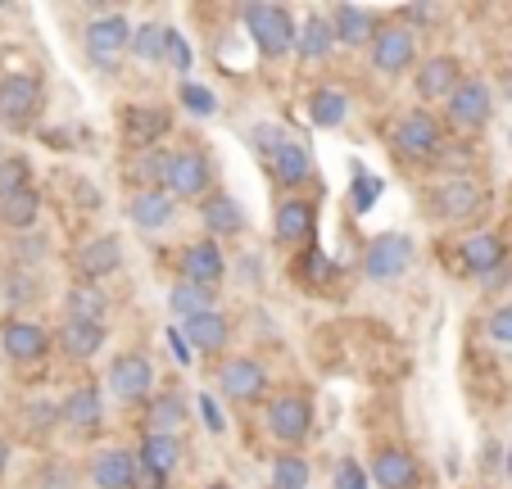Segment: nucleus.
<instances>
[{"mask_svg": "<svg viewBox=\"0 0 512 489\" xmlns=\"http://www.w3.org/2000/svg\"><path fill=\"white\" fill-rule=\"evenodd\" d=\"M245 28H250V41L259 46L263 59L290 55L295 41H300V28H295L290 10H281V5H250L245 10Z\"/></svg>", "mask_w": 512, "mask_h": 489, "instance_id": "obj_1", "label": "nucleus"}, {"mask_svg": "<svg viewBox=\"0 0 512 489\" xmlns=\"http://www.w3.org/2000/svg\"><path fill=\"white\" fill-rule=\"evenodd\" d=\"M390 145H395V154H404V159L413 163H431L440 159V150H445V127L435 123L426 109H413V114H404L395 123V132H390Z\"/></svg>", "mask_w": 512, "mask_h": 489, "instance_id": "obj_2", "label": "nucleus"}, {"mask_svg": "<svg viewBox=\"0 0 512 489\" xmlns=\"http://www.w3.org/2000/svg\"><path fill=\"white\" fill-rule=\"evenodd\" d=\"M132 32H136V28H132V23H127L118 10L96 14V19L87 23V32H82V46H87L91 64H96V68H109V73H114V68H118V55L132 46Z\"/></svg>", "mask_w": 512, "mask_h": 489, "instance_id": "obj_3", "label": "nucleus"}, {"mask_svg": "<svg viewBox=\"0 0 512 489\" xmlns=\"http://www.w3.org/2000/svg\"><path fill=\"white\" fill-rule=\"evenodd\" d=\"M209 186H213V163L200 145H182V150L168 154V186L177 200H209Z\"/></svg>", "mask_w": 512, "mask_h": 489, "instance_id": "obj_4", "label": "nucleus"}, {"mask_svg": "<svg viewBox=\"0 0 512 489\" xmlns=\"http://www.w3.org/2000/svg\"><path fill=\"white\" fill-rule=\"evenodd\" d=\"M268 435L277 444H286V449H295V444H304L313 435V403L309 394H277V399L268 403Z\"/></svg>", "mask_w": 512, "mask_h": 489, "instance_id": "obj_5", "label": "nucleus"}, {"mask_svg": "<svg viewBox=\"0 0 512 489\" xmlns=\"http://www.w3.org/2000/svg\"><path fill=\"white\" fill-rule=\"evenodd\" d=\"M413 268V240L399 236V231H381L368 240L363 250V277L368 281H399Z\"/></svg>", "mask_w": 512, "mask_h": 489, "instance_id": "obj_6", "label": "nucleus"}, {"mask_svg": "<svg viewBox=\"0 0 512 489\" xmlns=\"http://www.w3.org/2000/svg\"><path fill=\"white\" fill-rule=\"evenodd\" d=\"M417 59V41H413V28L408 23H386V28H377V37H372V68L386 77H399L404 68H413Z\"/></svg>", "mask_w": 512, "mask_h": 489, "instance_id": "obj_7", "label": "nucleus"}, {"mask_svg": "<svg viewBox=\"0 0 512 489\" xmlns=\"http://www.w3.org/2000/svg\"><path fill=\"white\" fill-rule=\"evenodd\" d=\"M445 114H449V123L463 127V132H481V127L490 123V114H494L490 87H485L481 77H463V87L445 100Z\"/></svg>", "mask_w": 512, "mask_h": 489, "instance_id": "obj_8", "label": "nucleus"}, {"mask_svg": "<svg viewBox=\"0 0 512 489\" xmlns=\"http://www.w3.org/2000/svg\"><path fill=\"white\" fill-rule=\"evenodd\" d=\"M109 390L118 394L123 403H150V390H155V363L145 354H136V349H127V354L114 358V367H109Z\"/></svg>", "mask_w": 512, "mask_h": 489, "instance_id": "obj_9", "label": "nucleus"}, {"mask_svg": "<svg viewBox=\"0 0 512 489\" xmlns=\"http://www.w3.org/2000/svg\"><path fill=\"white\" fill-rule=\"evenodd\" d=\"M0 345H5V358H14L19 367L41 363L50 354V336L41 322H28V317H10L0 326Z\"/></svg>", "mask_w": 512, "mask_h": 489, "instance_id": "obj_10", "label": "nucleus"}, {"mask_svg": "<svg viewBox=\"0 0 512 489\" xmlns=\"http://www.w3.org/2000/svg\"><path fill=\"white\" fill-rule=\"evenodd\" d=\"M41 109V82L32 73H10L0 77V118L14 127L32 123Z\"/></svg>", "mask_w": 512, "mask_h": 489, "instance_id": "obj_11", "label": "nucleus"}, {"mask_svg": "<svg viewBox=\"0 0 512 489\" xmlns=\"http://www.w3.org/2000/svg\"><path fill=\"white\" fill-rule=\"evenodd\" d=\"M458 254H463V272L467 277H499L503 263H508V240L494 236V231H481V236H467L463 245H458Z\"/></svg>", "mask_w": 512, "mask_h": 489, "instance_id": "obj_12", "label": "nucleus"}, {"mask_svg": "<svg viewBox=\"0 0 512 489\" xmlns=\"http://www.w3.org/2000/svg\"><path fill=\"white\" fill-rule=\"evenodd\" d=\"M431 204L440 209V218H449V222H467V218H476V213H481L485 191L472 182V177H449V182L435 186Z\"/></svg>", "mask_w": 512, "mask_h": 489, "instance_id": "obj_13", "label": "nucleus"}, {"mask_svg": "<svg viewBox=\"0 0 512 489\" xmlns=\"http://www.w3.org/2000/svg\"><path fill=\"white\" fill-rule=\"evenodd\" d=\"M227 277V254L218 240H195L182 250V281H195V286L218 290V281Z\"/></svg>", "mask_w": 512, "mask_h": 489, "instance_id": "obj_14", "label": "nucleus"}, {"mask_svg": "<svg viewBox=\"0 0 512 489\" xmlns=\"http://www.w3.org/2000/svg\"><path fill=\"white\" fill-rule=\"evenodd\" d=\"M313 227H318V209H313L309 200H281L277 204V222H272V236H277V245H304L309 250L313 245Z\"/></svg>", "mask_w": 512, "mask_h": 489, "instance_id": "obj_15", "label": "nucleus"}, {"mask_svg": "<svg viewBox=\"0 0 512 489\" xmlns=\"http://www.w3.org/2000/svg\"><path fill=\"white\" fill-rule=\"evenodd\" d=\"M218 385H223L227 399L250 403L268 390V372H263L259 358H227V363L218 367Z\"/></svg>", "mask_w": 512, "mask_h": 489, "instance_id": "obj_16", "label": "nucleus"}, {"mask_svg": "<svg viewBox=\"0 0 512 489\" xmlns=\"http://www.w3.org/2000/svg\"><path fill=\"white\" fill-rule=\"evenodd\" d=\"M173 127V114L164 105H127L123 109V141L132 150H150Z\"/></svg>", "mask_w": 512, "mask_h": 489, "instance_id": "obj_17", "label": "nucleus"}, {"mask_svg": "<svg viewBox=\"0 0 512 489\" xmlns=\"http://www.w3.org/2000/svg\"><path fill=\"white\" fill-rule=\"evenodd\" d=\"M368 471H372V480H377L381 489H417V480H422L417 458L408 449H395V444L377 449V458H372Z\"/></svg>", "mask_w": 512, "mask_h": 489, "instance_id": "obj_18", "label": "nucleus"}, {"mask_svg": "<svg viewBox=\"0 0 512 489\" xmlns=\"http://www.w3.org/2000/svg\"><path fill=\"white\" fill-rule=\"evenodd\" d=\"M73 263H78L82 281H105L109 272L123 268V240L118 236H91L87 245L73 254Z\"/></svg>", "mask_w": 512, "mask_h": 489, "instance_id": "obj_19", "label": "nucleus"}, {"mask_svg": "<svg viewBox=\"0 0 512 489\" xmlns=\"http://www.w3.org/2000/svg\"><path fill=\"white\" fill-rule=\"evenodd\" d=\"M463 87V64L454 55H431L417 68V96L422 100H449Z\"/></svg>", "mask_w": 512, "mask_h": 489, "instance_id": "obj_20", "label": "nucleus"}, {"mask_svg": "<svg viewBox=\"0 0 512 489\" xmlns=\"http://www.w3.org/2000/svg\"><path fill=\"white\" fill-rule=\"evenodd\" d=\"M59 417H64L68 431L96 435V431H100V422H105V408H100L96 385H78V390H68V394H64V403H59Z\"/></svg>", "mask_w": 512, "mask_h": 489, "instance_id": "obj_21", "label": "nucleus"}, {"mask_svg": "<svg viewBox=\"0 0 512 489\" xmlns=\"http://www.w3.org/2000/svg\"><path fill=\"white\" fill-rule=\"evenodd\" d=\"M127 218L136 222L141 231H164L168 222L177 218V195L173 191H136L132 200H127Z\"/></svg>", "mask_w": 512, "mask_h": 489, "instance_id": "obj_22", "label": "nucleus"}, {"mask_svg": "<svg viewBox=\"0 0 512 489\" xmlns=\"http://www.w3.org/2000/svg\"><path fill=\"white\" fill-rule=\"evenodd\" d=\"M268 173L277 177L281 186H304L313 177V154L309 145L300 141V136H286V141L277 145V154L268 159Z\"/></svg>", "mask_w": 512, "mask_h": 489, "instance_id": "obj_23", "label": "nucleus"}, {"mask_svg": "<svg viewBox=\"0 0 512 489\" xmlns=\"http://www.w3.org/2000/svg\"><path fill=\"white\" fill-rule=\"evenodd\" d=\"M136 453L127 449H105L91 458V480H96V489H132L136 485Z\"/></svg>", "mask_w": 512, "mask_h": 489, "instance_id": "obj_24", "label": "nucleus"}, {"mask_svg": "<svg viewBox=\"0 0 512 489\" xmlns=\"http://www.w3.org/2000/svg\"><path fill=\"white\" fill-rule=\"evenodd\" d=\"M109 331L105 326H91V322H64L59 326V349H64L68 363H91V358L105 349Z\"/></svg>", "mask_w": 512, "mask_h": 489, "instance_id": "obj_25", "label": "nucleus"}, {"mask_svg": "<svg viewBox=\"0 0 512 489\" xmlns=\"http://www.w3.org/2000/svg\"><path fill=\"white\" fill-rule=\"evenodd\" d=\"M200 218H204V227H209V240H218V245H223L227 236H241L245 231V209L232 195H209Z\"/></svg>", "mask_w": 512, "mask_h": 489, "instance_id": "obj_26", "label": "nucleus"}, {"mask_svg": "<svg viewBox=\"0 0 512 489\" xmlns=\"http://www.w3.org/2000/svg\"><path fill=\"white\" fill-rule=\"evenodd\" d=\"M64 308H68V322L105 326V317H109V295L96 286V281H78V286H68Z\"/></svg>", "mask_w": 512, "mask_h": 489, "instance_id": "obj_27", "label": "nucleus"}, {"mask_svg": "<svg viewBox=\"0 0 512 489\" xmlns=\"http://www.w3.org/2000/svg\"><path fill=\"white\" fill-rule=\"evenodd\" d=\"M145 426L150 435H177L186 426V399L177 390H159L145 403Z\"/></svg>", "mask_w": 512, "mask_h": 489, "instance_id": "obj_28", "label": "nucleus"}, {"mask_svg": "<svg viewBox=\"0 0 512 489\" xmlns=\"http://www.w3.org/2000/svg\"><path fill=\"white\" fill-rule=\"evenodd\" d=\"M182 336L191 340L195 349H204V354H223L232 326H227L223 313H200V317H186L182 322Z\"/></svg>", "mask_w": 512, "mask_h": 489, "instance_id": "obj_29", "label": "nucleus"}, {"mask_svg": "<svg viewBox=\"0 0 512 489\" xmlns=\"http://www.w3.org/2000/svg\"><path fill=\"white\" fill-rule=\"evenodd\" d=\"M127 177H132L136 191H159V186H168V154L159 150V145H150V150H132V159H127Z\"/></svg>", "mask_w": 512, "mask_h": 489, "instance_id": "obj_30", "label": "nucleus"}, {"mask_svg": "<svg viewBox=\"0 0 512 489\" xmlns=\"http://www.w3.org/2000/svg\"><path fill=\"white\" fill-rule=\"evenodd\" d=\"M331 32H336V41H345V46H363V41L377 37L372 10H363V5H336V10H331Z\"/></svg>", "mask_w": 512, "mask_h": 489, "instance_id": "obj_31", "label": "nucleus"}, {"mask_svg": "<svg viewBox=\"0 0 512 489\" xmlns=\"http://www.w3.org/2000/svg\"><path fill=\"white\" fill-rule=\"evenodd\" d=\"M136 462L141 467H155L159 476H173L182 467V440L177 435H145L141 449H136Z\"/></svg>", "mask_w": 512, "mask_h": 489, "instance_id": "obj_32", "label": "nucleus"}, {"mask_svg": "<svg viewBox=\"0 0 512 489\" xmlns=\"http://www.w3.org/2000/svg\"><path fill=\"white\" fill-rule=\"evenodd\" d=\"M168 41H173V28L168 23H141V28L132 32V55L141 59V64H168Z\"/></svg>", "mask_w": 512, "mask_h": 489, "instance_id": "obj_33", "label": "nucleus"}, {"mask_svg": "<svg viewBox=\"0 0 512 489\" xmlns=\"http://www.w3.org/2000/svg\"><path fill=\"white\" fill-rule=\"evenodd\" d=\"M37 218H41V195H37V186H28V191L10 195V200H0V222H5L10 231H32V227H37Z\"/></svg>", "mask_w": 512, "mask_h": 489, "instance_id": "obj_34", "label": "nucleus"}, {"mask_svg": "<svg viewBox=\"0 0 512 489\" xmlns=\"http://www.w3.org/2000/svg\"><path fill=\"white\" fill-rule=\"evenodd\" d=\"M213 299H218V290L209 286H195V281H177L173 290H168V308H173L177 317H200V313H213Z\"/></svg>", "mask_w": 512, "mask_h": 489, "instance_id": "obj_35", "label": "nucleus"}, {"mask_svg": "<svg viewBox=\"0 0 512 489\" xmlns=\"http://www.w3.org/2000/svg\"><path fill=\"white\" fill-rule=\"evenodd\" d=\"M331 46H336V32H331V19H322V14H313V19L300 28V41H295V50H300V59H309V64H318V59H327V55H331Z\"/></svg>", "mask_w": 512, "mask_h": 489, "instance_id": "obj_36", "label": "nucleus"}, {"mask_svg": "<svg viewBox=\"0 0 512 489\" xmlns=\"http://www.w3.org/2000/svg\"><path fill=\"white\" fill-rule=\"evenodd\" d=\"M345 114H349V96H345V91H336V87L313 91V100H309L313 127H340V123H345Z\"/></svg>", "mask_w": 512, "mask_h": 489, "instance_id": "obj_37", "label": "nucleus"}, {"mask_svg": "<svg viewBox=\"0 0 512 489\" xmlns=\"http://www.w3.org/2000/svg\"><path fill=\"white\" fill-rule=\"evenodd\" d=\"M272 489H309V458L304 453H281L268 471Z\"/></svg>", "mask_w": 512, "mask_h": 489, "instance_id": "obj_38", "label": "nucleus"}, {"mask_svg": "<svg viewBox=\"0 0 512 489\" xmlns=\"http://www.w3.org/2000/svg\"><path fill=\"white\" fill-rule=\"evenodd\" d=\"M300 281L309 290H327L331 281H336V259H331L327 250H318V245H309V250L300 254Z\"/></svg>", "mask_w": 512, "mask_h": 489, "instance_id": "obj_39", "label": "nucleus"}, {"mask_svg": "<svg viewBox=\"0 0 512 489\" xmlns=\"http://www.w3.org/2000/svg\"><path fill=\"white\" fill-rule=\"evenodd\" d=\"M32 186V163L23 154H10V159H0V200H10V195L28 191Z\"/></svg>", "mask_w": 512, "mask_h": 489, "instance_id": "obj_40", "label": "nucleus"}, {"mask_svg": "<svg viewBox=\"0 0 512 489\" xmlns=\"http://www.w3.org/2000/svg\"><path fill=\"white\" fill-rule=\"evenodd\" d=\"M381 200V177L368 168H354V186H349V209L354 213H372V204Z\"/></svg>", "mask_w": 512, "mask_h": 489, "instance_id": "obj_41", "label": "nucleus"}, {"mask_svg": "<svg viewBox=\"0 0 512 489\" xmlns=\"http://www.w3.org/2000/svg\"><path fill=\"white\" fill-rule=\"evenodd\" d=\"M182 109L195 118H213L218 114V96L209 87H200V82H182Z\"/></svg>", "mask_w": 512, "mask_h": 489, "instance_id": "obj_42", "label": "nucleus"}, {"mask_svg": "<svg viewBox=\"0 0 512 489\" xmlns=\"http://www.w3.org/2000/svg\"><path fill=\"white\" fill-rule=\"evenodd\" d=\"M286 127H281V123H254V132H250V145H254V150H259V159L263 163H268L272 159V154H277V145L281 141H286Z\"/></svg>", "mask_w": 512, "mask_h": 489, "instance_id": "obj_43", "label": "nucleus"}, {"mask_svg": "<svg viewBox=\"0 0 512 489\" xmlns=\"http://www.w3.org/2000/svg\"><path fill=\"white\" fill-rule=\"evenodd\" d=\"M472 159H476V154H472V141H458V145H445L435 163H440V168H449V177H467L463 168H472Z\"/></svg>", "mask_w": 512, "mask_h": 489, "instance_id": "obj_44", "label": "nucleus"}, {"mask_svg": "<svg viewBox=\"0 0 512 489\" xmlns=\"http://www.w3.org/2000/svg\"><path fill=\"white\" fill-rule=\"evenodd\" d=\"M336 489H372V471H363V462L354 458L336 462Z\"/></svg>", "mask_w": 512, "mask_h": 489, "instance_id": "obj_45", "label": "nucleus"}, {"mask_svg": "<svg viewBox=\"0 0 512 489\" xmlns=\"http://www.w3.org/2000/svg\"><path fill=\"white\" fill-rule=\"evenodd\" d=\"M191 64H195V55H191V46H186V37L182 32H173V41H168V68H173L177 77H186L191 73Z\"/></svg>", "mask_w": 512, "mask_h": 489, "instance_id": "obj_46", "label": "nucleus"}, {"mask_svg": "<svg viewBox=\"0 0 512 489\" xmlns=\"http://www.w3.org/2000/svg\"><path fill=\"white\" fill-rule=\"evenodd\" d=\"M485 331H490V340H499V345H512V304L494 308L490 322H485Z\"/></svg>", "mask_w": 512, "mask_h": 489, "instance_id": "obj_47", "label": "nucleus"}, {"mask_svg": "<svg viewBox=\"0 0 512 489\" xmlns=\"http://www.w3.org/2000/svg\"><path fill=\"white\" fill-rule=\"evenodd\" d=\"M28 422L37 426V435H46L55 422H64V417H59V403H32V408H28Z\"/></svg>", "mask_w": 512, "mask_h": 489, "instance_id": "obj_48", "label": "nucleus"}, {"mask_svg": "<svg viewBox=\"0 0 512 489\" xmlns=\"http://www.w3.org/2000/svg\"><path fill=\"white\" fill-rule=\"evenodd\" d=\"M164 340H168V349H173V354H177V358H173L177 367H191V363H195V358H191V349H195V345L182 336V331H177V326H168V331H164Z\"/></svg>", "mask_w": 512, "mask_h": 489, "instance_id": "obj_49", "label": "nucleus"}, {"mask_svg": "<svg viewBox=\"0 0 512 489\" xmlns=\"http://www.w3.org/2000/svg\"><path fill=\"white\" fill-rule=\"evenodd\" d=\"M200 417H204V426H209L213 435L227 431V417H223V408L213 403V394H200Z\"/></svg>", "mask_w": 512, "mask_h": 489, "instance_id": "obj_50", "label": "nucleus"}, {"mask_svg": "<svg viewBox=\"0 0 512 489\" xmlns=\"http://www.w3.org/2000/svg\"><path fill=\"white\" fill-rule=\"evenodd\" d=\"M435 19H440L435 5H404V14H399V23H435Z\"/></svg>", "mask_w": 512, "mask_h": 489, "instance_id": "obj_51", "label": "nucleus"}, {"mask_svg": "<svg viewBox=\"0 0 512 489\" xmlns=\"http://www.w3.org/2000/svg\"><path fill=\"white\" fill-rule=\"evenodd\" d=\"M168 476H159L155 467H136V485L132 489H164Z\"/></svg>", "mask_w": 512, "mask_h": 489, "instance_id": "obj_52", "label": "nucleus"}, {"mask_svg": "<svg viewBox=\"0 0 512 489\" xmlns=\"http://www.w3.org/2000/svg\"><path fill=\"white\" fill-rule=\"evenodd\" d=\"M41 254H46V240H19V259H23V263L41 259Z\"/></svg>", "mask_w": 512, "mask_h": 489, "instance_id": "obj_53", "label": "nucleus"}, {"mask_svg": "<svg viewBox=\"0 0 512 489\" xmlns=\"http://www.w3.org/2000/svg\"><path fill=\"white\" fill-rule=\"evenodd\" d=\"M32 295H41V290H32V277H28V272H19V277H14L10 299H32Z\"/></svg>", "mask_w": 512, "mask_h": 489, "instance_id": "obj_54", "label": "nucleus"}, {"mask_svg": "<svg viewBox=\"0 0 512 489\" xmlns=\"http://www.w3.org/2000/svg\"><path fill=\"white\" fill-rule=\"evenodd\" d=\"M241 272H245V277H259V259H254V254H250V259L241 263Z\"/></svg>", "mask_w": 512, "mask_h": 489, "instance_id": "obj_55", "label": "nucleus"}, {"mask_svg": "<svg viewBox=\"0 0 512 489\" xmlns=\"http://www.w3.org/2000/svg\"><path fill=\"white\" fill-rule=\"evenodd\" d=\"M5 467H10V444L0 440V476H5Z\"/></svg>", "mask_w": 512, "mask_h": 489, "instance_id": "obj_56", "label": "nucleus"}, {"mask_svg": "<svg viewBox=\"0 0 512 489\" xmlns=\"http://www.w3.org/2000/svg\"><path fill=\"white\" fill-rule=\"evenodd\" d=\"M503 91H508V100H512V68H503Z\"/></svg>", "mask_w": 512, "mask_h": 489, "instance_id": "obj_57", "label": "nucleus"}, {"mask_svg": "<svg viewBox=\"0 0 512 489\" xmlns=\"http://www.w3.org/2000/svg\"><path fill=\"white\" fill-rule=\"evenodd\" d=\"M503 471H508V480H512V444H508V458H503Z\"/></svg>", "mask_w": 512, "mask_h": 489, "instance_id": "obj_58", "label": "nucleus"}, {"mask_svg": "<svg viewBox=\"0 0 512 489\" xmlns=\"http://www.w3.org/2000/svg\"><path fill=\"white\" fill-rule=\"evenodd\" d=\"M204 489H232V485H204Z\"/></svg>", "mask_w": 512, "mask_h": 489, "instance_id": "obj_59", "label": "nucleus"}, {"mask_svg": "<svg viewBox=\"0 0 512 489\" xmlns=\"http://www.w3.org/2000/svg\"><path fill=\"white\" fill-rule=\"evenodd\" d=\"M508 145H512V127H508Z\"/></svg>", "mask_w": 512, "mask_h": 489, "instance_id": "obj_60", "label": "nucleus"}]
</instances>
